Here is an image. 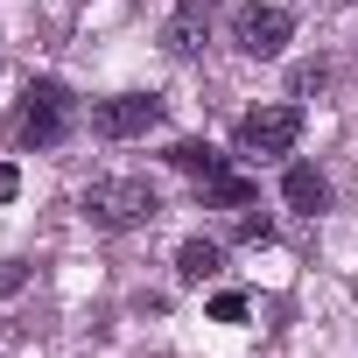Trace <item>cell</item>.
I'll return each instance as SVG.
<instances>
[{
	"label": "cell",
	"instance_id": "6da1fadb",
	"mask_svg": "<svg viewBox=\"0 0 358 358\" xmlns=\"http://www.w3.org/2000/svg\"><path fill=\"white\" fill-rule=\"evenodd\" d=\"M78 211L99 232H134V225H155L162 218V197H155L148 176H99V183L78 197Z\"/></svg>",
	"mask_w": 358,
	"mask_h": 358
},
{
	"label": "cell",
	"instance_id": "7a4b0ae2",
	"mask_svg": "<svg viewBox=\"0 0 358 358\" xmlns=\"http://www.w3.org/2000/svg\"><path fill=\"white\" fill-rule=\"evenodd\" d=\"M64 134H71V92L57 78H36L29 99H22V113H15V141L22 148H57Z\"/></svg>",
	"mask_w": 358,
	"mask_h": 358
},
{
	"label": "cell",
	"instance_id": "3957f363",
	"mask_svg": "<svg viewBox=\"0 0 358 358\" xmlns=\"http://www.w3.org/2000/svg\"><path fill=\"white\" fill-rule=\"evenodd\" d=\"M148 127H162V99L155 92H120L92 106V134L99 141H141Z\"/></svg>",
	"mask_w": 358,
	"mask_h": 358
},
{
	"label": "cell",
	"instance_id": "277c9868",
	"mask_svg": "<svg viewBox=\"0 0 358 358\" xmlns=\"http://www.w3.org/2000/svg\"><path fill=\"white\" fill-rule=\"evenodd\" d=\"M295 141H302V113H295V106H260V113L239 120V155H253V162L288 155Z\"/></svg>",
	"mask_w": 358,
	"mask_h": 358
},
{
	"label": "cell",
	"instance_id": "5b68a950",
	"mask_svg": "<svg viewBox=\"0 0 358 358\" xmlns=\"http://www.w3.org/2000/svg\"><path fill=\"white\" fill-rule=\"evenodd\" d=\"M288 36H295V22H288V8H239L232 15V43L246 50V57H281L288 50Z\"/></svg>",
	"mask_w": 358,
	"mask_h": 358
},
{
	"label": "cell",
	"instance_id": "8992f818",
	"mask_svg": "<svg viewBox=\"0 0 358 358\" xmlns=\"http://www.w3.org/2000/svg\"><path fill=\"white\" fill-rule=\"evenodd\" d=\"M218 8L225 0H176V15L162 22V50L169 57H197L211 43V29H218Z\"/></svg>",
	"mask_w": 358,
	"mask_h": 358
},
{
	"label": "cell",
	"instance_id": "52a82bcc",
	"mask_svg": "<svg viewBox=\"0 0 358 358\" xmlns=\"http://www.w3.org/2000/svg\"><path fill=\"white\" fill-rule=\"evenodd\" d=\"M281 197H288V211H309V218H316V211L330 204V183H323L309 162H295V169L281 176Z\"/></svg>",
	"mask_w": 358,
	"mask_h": 358
},
{
	"label": "cell",
	"instance_id": "ba28073f",
	"mask_svg": "<svg viewBox=\"0 0 358 358\" xmlns=\"http://www.w3.org/2000/svg\"><path fill=\"white\" fill-rule=\"evenodd\" d=\"M218 267H225L218 239H183V246H176V274H183V281H211Z\"/></svg>",
	"mask_w": 358,
	"mask_h": 358
},
{
	"label": "cell",
	"instance_id": "9c48e42d",
	"mask_svg": "<svg viewBox=\"0 0 358 358\" xmlns=\"http://www.w3.org/2000/svg\"><path fill=\"white\" fill-rule=\"evenodd\" d=\"M169 162L183 169V176H197V183H211V176H225V155H218L211 141H176V148H169Z\"/></svg>",
	"mask_w": 358,
	"mask_h": 358
},
{
	"label": "cell",
	"instance_id": "30bf717a",
	"mask_svg": "<svg viewBox=\"0 0 358 358\" xmlns=\"http://www.w3.org/2000/svg\"><path fill=\"white\" fill-rule=\"evenodd\" d=\"M204 190V204H218V211H239V204H253V183H246V176H211V183H197Z\"/></svg>",
	"mask_w": 358,
	"mask_h": 358
},
{
	"label": "cell",
	"instance_id": "8fae6325",
	"mask_svg": "<svg viewBox=\"0 0 358 358\" xmlns=\"http://www.w3.org/2000/svg\"><path fill=\"white\" fill-rule=\"evenodd\" d=\"M239 316H246V295H232V288L211 295V323H239Z\"/></svg>",
	"mask_w": 358,
	"mask_h": 358
},
{
	"label": "cell",
	"instance_id": "7c38bea8",
	"mask_svg": "<svg viewBox=\"0 0 358 358\" xmlns=\"http://www.w3.org/2000/svg\"><path fill=\"white\" fill-rule=\"evenodd\" d=\"M239 239H246V246H267L274 225H267V218H239Z\"/></svg>",
	"mask_w": 358,
	"mask_h": 358
},
{
	"label": "cell",
	"instance_id": "4fadbf2b",
	"mask_svg": "<svg viewBox=\"0 0 358 358\" xmlns=\"http://www.w3.org/2000/svg\"><path fill=\"white\" fill-rule=\"evenodd\" d=\"M22 281H29V267H22V260H0V295H15Z\"/></svg>",
	"mask_w": 358,
	"mask_h": 358
},
{
	"label": "cell",
	"instance_id": "5bb4252c",
	"mask_svg": "<svg viewBox=\"0 0 358 358\" xmlns=\"http://www.w3.org/2000/svg\"><path fill=\"white\" fill-rule=\"evenodd\" d=\"M351 8H358V0H351Z\"/></svg>",
	"mask_w": 358,
	"mask_h": 358
}]
</instances>
